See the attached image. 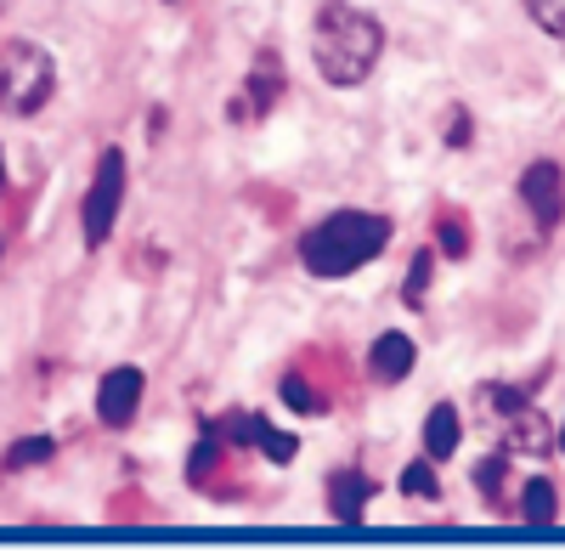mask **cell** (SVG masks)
<instances>
[{"instance_id":"52a82bcc","label":"cell","mask_w":565,"mask_h":554,"mask_svg":"<svg viewBox=\"0 0 565 554\" xmlns=\"http://www.w3.org/2000/svg\"><path fill=\"white\" fill-rule=\"evenodd\" d=\"M277 97H282V63L277 57H260L249 68V79H244V103H232L226 114L232 119H266L277 108Z\"/></svg>"},{"instance_id":"7a4b0ae2","label":"cell","mask_w":565,"mask_h":554,"mask_svg":"<svg viewBox=\"0 0 565 554\" xmlns=\"http://www.w3.org/2000/svg\"><path fill=\"white\" fill-rule=\"evenodd\" d=\"M391 244V215L380 210H334L300 238V266L311 277H351L367 260H380Z\"/></svg>"},{"instance_id":"603a6c76","label":"cell","mask_w":565,"mask_h":554,"mask_svg":"<svg viewBox=\"0 0 565 554\" xmlns=\"http://www.w3.org/2000/svg\"><path fill=\"white\" fill-rule=\"evenodd\" d=\"M559 452H565V425H559Z\"/></svg>"},{"instance_id":"3957f363","label":"cell","mask_w":565,"mask_h":554,"mask_svg":"<svg viewBox=\"0 0 565 554\" xmlns=\"http://www.w3.org/2000/svg\"><path fill=\"white\" fill-rule=\"evenodd\" d=\"M57 90V63L45 45L34 40H7L0 45V103H7L12 114H40L45 103H52Z\"/></svg>"},{"instance_id":"4fadbf2b","label":"cell","mask_w":565,"mask_h":554,"mask_svg":"<svg viewBox=\"0 0 565 554\" xmlns=\"http://www.w3.org/2000/svg\"><path fill=\"white\" fill-rule=\"evenodd\" d=\"M57 452V441L52 436H23L12 452H7V470H29V465H45V458Z\"/></svg>"},{"instance_id":"5b68a950","label":"cell","mask_w":565,"mask_h":554,"mask_svg":"<svg viewBox=\"0 0 565 554\" xmlns=\"http://www.w3.org/2000/svg\"><path fill=\"white\" fill-rule=\"evenodd\" d=\"M141 391H148L141 367H108L103 385H97V419L108 430H130L136 413H141Z\"/></svg>"},{"instance_id":"44dd1931","label":"cell","mask_w":565,"mask_h":554,"mask_svg":"<svg viewBox=\"0 0 565 554\" xmlns=\"http://www.w3.org/2000/svg\"><path fill=\"white\" fill-rule=\"evenodd\" d=\"M487 396H492V407H498V413H521V407H526V396L514 391V385H492Z\"/></svg>"},{"instance_id":"7402d4cb","label":"cell","mask_w":565,"mask_h":554,"mask_svg":"<svg viewBox=\"0 0 565 554\" xmlns=\"http://www.w3.org/2000/svg\"><path fill=\"white\" fill-rule=\"evenodd\" d=\"M0 188H7V153H0Z\"/></svg>"},{"instance_id":"d6986e66","label":"cell","mask_w":565,"mask_h":554,"mask_svg":"<svg viewBox=\"0 0 565 554\" xmlns=\"http://www.w3.org/2000/svg\"><path fill=\"white\" fill-rule=\"evenodd\" d=\"M503 470H509V458H503V452H492L487 465L476 470V481H481V492H487V498H498V481H503Z\"/></svg>"},{"instance_id":"9a60e30c","label":"cell","mask_w":565,"mask_h":554,"mask_svg":"<svg viewBox=\"0 0 565 554\" xmlns=\"http://www.w3.org/2000/svg\"><path fill=\"white\" fill-rule=\"evenodd\" d=\"M430 271H436V249H418L413 255V271H407V306H424V289H430Z\"/></svg>"},{"instance_id":"ac0fdd59","label":"cell","mask_w":565,"mask_h":554,"mask_svg":"<svg viewBox=\"0 0 565 554\" xmlns=\"http://www.w3.org/2000/svg\"><path fill=\"white\" fill-rule=\"evenodd\" d=\"M282 402H289L295 413H322V407H328V402H322V396H317V391L300 380V374H289V380H282Z\"/></svg>"},{"instance_id":"5bb4252c","label":"cell","mask_w":565,"mask_h":554,"mask_svg":"<svg viewBox=\"0 0 565 554\" xmlns=\"http://www.w3.org/2000/svg\"><path fill=\"white\" fill-rule=\"evenodd\" d=\"M436 244H441L452 260H463V255H469V226H463V215H458V210H447V215L436 221Z\"/></svg>"},{"instance_id":"7c38bea8","label":"cell","mask_w":565,"mask_h":554,"mask_svg":"<svg viewBox=\"0 0 565 554\" xmlns=\"http://www.w3.org/2000/svg\"><path fill=\"white\" fill-rule=\"evenodd\" d=\"M402 492L407 498H424V503H436L441 498V481H436V458L424 452V458H413V465L402 470Z\"/></svg>"},{"instance_id":"277c9868","label":"cell","mask_w":565,"mask_h":554,"mask_svg":"<svg viewBox=\"0 0 565 554\" xmlns=\"http://www.w3.org/2000/svg\"><path fill=\"white\" fill-rule=\"evenodd\" d=\"M125 188H130L125 153H119V148H103L97 170H90L85 204H79V226H85V244H90V249H103V244L114 238V221H119V210H125Z\"/></svg>"},{"instance_id":"8fae6325","label":"cell","mask_w":565,"mask_h":554,"mask_svg":"<svg viewBox=\"0 0 565 554\" xmlns=\"http://www.w3.org/2000/svg\"><path fill=\"white\" fill-rule=\"evenodd\" d=\"M554 515H559V492H554V481H548V476H532L526 492H521V521H526V526H548Z\"/></svg>"},{"instance_id":"6da1fadb","label":"cell","mask_w":565,"mask_h":554,"mask_svg":"<svg viewBox=\"0 0 565 554\" xmlns=\"http://www.w3.org/2000/svg\"><path fill=\"white\" fill-rule=\"evenodd\" d=\"M385 57V29L373 12L351 7V0H322L311 18V63L328 85H362Z\"/></svg>"},{"instance_id":"30bf717a","label":"cell","mask_w":565,"mask_h":554,"mask_svg":"<svg viewBox=\"0 0 565 554\" xmlns=\"http://www.w3.org/2000/svg\"><path fill=\"white\" fill-rule=\"evenodd\" d=\"M458 436H463V419L452 402H436L430 413H424V452L436 458V465H447V458L458 452Z\"/></svg>"},{"instance_id":"e0dca14e","label":"cell","mask_w":565,"mask_h":554,"mask_svg":"<svg viewBox=\"0 0 565 554\" xmlns=\"http://www.w3.org/2000/svg\"><path fill=\"white\" fill-rule=\"evenodd\" d=\"M526 12H532V23H543V34L565 40V0H526Z\"/></svg>"},{"instance_id":"9c48e42d","label":"cell","mask_w":565,"mask_h":554,"mask_svg":"<svg viewBox=\"0 0 565 554\" xmlns=\"http://www.w3.org/2000/svg\"><path fill=\"white\" fill-rule=\"evenodd\" d=\"M367 503H373V481L362 470H340L334 481H328V515H334L340 526H356L367 515Z\"/></svg>"},{"instance_id":"ba28073f","label":"cell","mask_w":565,"mask_h":554,"mask_svg":"<svg viewBox=\"0 0 565 554\" xmlns=\"http://www.w3.org/2000/svg\"><path fill=\"white\" fill-rule=\"evenodd\" d=\"M413 367H418V345L407 340V334H380V340H373V351H367V374L373 380H380V385H402L407 374H413Z\"/></svg>"},{"instance_id":"2e32d148","label":"cell","mask_w":565,"mask_h":554,"mask_svg":"<svg viewBox=\"0 0 565 554\" xmlns=\"http://www.w3.org/2000/svg\"><path fill=\"white\" fill-rule=\"evenodd\" d=\"M514 419H521V425H514V447H521V452H543L548 447V425L532 419V407H521Z\"/></svg>"},{"instance_id":"ffe728a7","label":"cell","mask_w":565,"mask_h":554,"mask_svg":"<svg viewBox=\"0 0 565 554\" xmlns=\"http://www.w3.org/2000/svg\"><path fill=\"white\" fill-rule=\"evenodd\" d=\"M447 148H469V114L463 108L447 114Z\"/></svg>"},{"instance_id":"8992f818","label":"cell","mask_w":565,"mask_h":554,"mask_svg":"<svg viewBox=\"0 0 565 554\" xmlns=\"http://www.w3.org/2000/svg\"><path fill=\"white\" fill-rule=\"evenodd\" d=\"M521 199H526V210H532V221L543 226V233H554L559 215H565V175H559L554 159H532L521 170Z\"/></svg>"}]
</instances>
